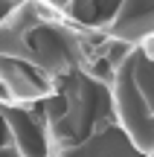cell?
<instances>
[{
  "label": "cell",
  "instance_id": "6da1fadb",
  "mask_svg": "<svg viewBox=\"0 0 154 157\" xmlns=\"http://www.w3.org/2000/svg\"><path fill=\"white\" fill-rule=\"evenodd\" d=\"M134 56H137V52H134ZM134 82H137L145 105L154 111V61H148V58H143V64L134 61Z\"/></svg>",
  "mask_w": 154,
  "mask_h": 157
},
{
  "label": "cell",
  "instance_id": "7a4b0ae2",
  "mask_svg": "<svg viewBox=\"0 0 154 157\" xmlns=\"http://www.w3.org/2000/svg\"><path fill=\"white\" fill-rule=\"evenodd\" d=\"M137 52L143 58H148V61H154V29H145L143 32V38L137 44Z\"/></svg>",
  "mask_w": 154,
  "mask_h": 157
}]
</instances>
